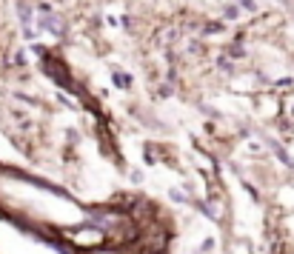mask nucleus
I'll return each mask as SVG.
<instances>
[{
  "label": "nucleus",
  "instance_id": "obj_1",
  "mask_svg": "<svg viewBox=\"0 0 294 254\" xmlns=\"http://www.w3.org/2000/svg\"><path fill=\"white\" fill-rule=\"evenodd\" d=\"M114 80H117V83H120V86L126 89V83H129V77H126V74H114Z\"/></svg>",
  "mask_w": 294,
  "mask_h": 254
}]
</instances>
